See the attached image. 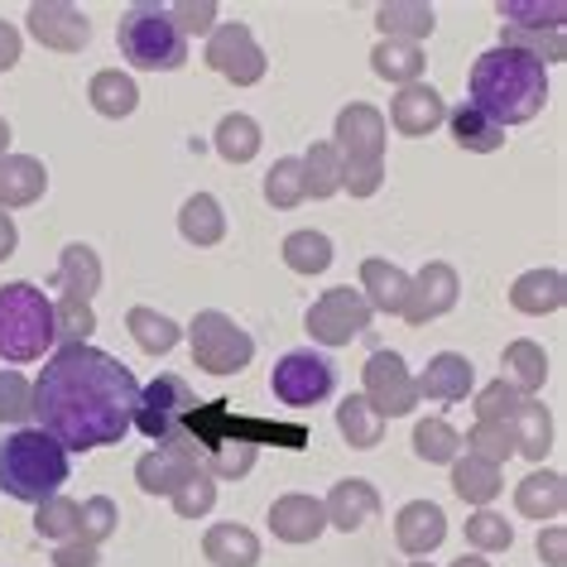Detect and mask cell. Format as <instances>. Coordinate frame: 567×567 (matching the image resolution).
<instances>
[{"instance_id": "cell-56", "label": "cell", "mask_w": 567, "mask_h": 567, "mask_svg": "<svg viewBox=\"0 0 567 567\" xmlns=\"http://www.w3.org/2000/svg\"><path fill=\"white\" fill-rule=\"evenodd\" d=\"M16 63H20V34H16V24L0 20V73L16 68Z\"/></svg>"}, {"instance_id": "cell-7", "label": "cell", "mask_w": 567, "mask_h": 567, "mask_svg": "<svg viewBox=\"0 0 567 567\" xmlns=\"http://www.w3.org/2000/svg\"><path fill=\"white\" fill-rule=\"evenodd\" d=\"M193 409H197V394L188 390V380L183 375H154L150 385L140 390V400H135L131 429L154 437V443H164V437H174L183 423H188Z\"/></svg>"}, {"instance_id": "cell-11", "label": "cell", "mask_w": 567, "mask_h": 567, "mask_svg": "<svg viewBox=\"0 0 567 567\" xmlns=\"http://www.w3.org/2000/svg\"><path fill=\"white\" fill-rule=\"evenodd\" d=\"M207 68L212 73H221L226 82H236V87H255V82L265 78V49L255 44L250 24H217V30L207 34Z\"/></svg>"}, {"instance_id": "cell-32", "label": "cell", "mask_w": 567, "mask_h": 567, "mask_svg": "<svg viewBox=\"0 0 567 567\" xmlns=\"http://www.w3.org/2000/svg\"><path fill=\"white\" fill-rule=\"evenodd\" d=\"M443 125L452 131V140H457V150H466V154H495V150L505 145V131H501L495 121L481 116V111H476L472 102L452 106Z\"/></svg>"}, {"instance_id": "cell-16", "label": "cell", "mask_w": 567, "mask_h": 567, "mask_svg": "<svg viewBox=\"0 0 567 567\" xmlns=\"http://www.w3.org/2000/svg\"><path fill=\"white\" fill-rule=\"evenodd\" d=\"M447 121V102L437 96V87H429V82H409V87L394 92L390 102V125L409 140H423L433 135L437 125Z\"/></svg>"}, {"instance_id": "cell-36", "label": "cell", "mask_w": 567, "mask_h": 567, "mask_svg": "<svg viewBox=\"0 0 567 567\" xmlns=\"http://www.w3.org/2000/svg\"><path fill=\"white\" fill-rule=\"evenodd\" d=\"M299 159H303V193L313 197V203L342 193V154H337L332 140H318V145L308 154H299Z\"/></svg>"}, {"instance_id": "cell-47", "label": "cell", "mask_w": 567, "mask_h": 567, "mask_svg": "<svg viewBox=\"0 0 567 567\" xmlns=\"http://www.w3.org/2000/svg\"><path fill=\"white\" fill-rule=\"evenodd\" d=\"M34 419V385L20 371H0V423L20 429Z\"/></svg>"}, {"instance_id": "cell-52", "label": "cell", "mask_w": 567, "mask_h": 567, "mask_svg": "<svg viewBox=\"0 0 567 567\" xmlns=\"http://www.w3.org/2000/svg\"><path fill=\"white\" fill-rule=\"evenodd\" d=\"M168 20H174V30L188 39V34H212L217 30V6L212 0H178V6H168Z\"/></svg>"}, {"instance_id": "cell-3", "label": "cell", "mask_w": 567, "mask_h": 567, "mask_svg": "<svg viewBox=\"0 0 567 567\" xmlns=\"http://www.w3.org/2000/svg\"><path fill=\"white\" fill-rule=\"evenodd\" d=\"M68 481V452L39 429H16L0 437V491L10 501L44 505Z\"/></svg>"}, {"instance_id": "cell-26", "label": "cell", "mask_w": 567, "mask_h": 567, "mask_svg": "<svg viewBox=\"0 0 567 567\" xmlns=\"http://www.w3.org/2000/svg\"><path fill=\"white\" fill-rule=\"evenodd\" d=\"M515 509L524 519H558L567 509V481L558 472H529L515 486Z\"/></svg>"}, {"instance_id": "cell-60", "label": "cell", "mask_w": 567, "mask_h": 567, "mask_svg": "<svg viewBox=\"0 0 567 567\" xmlns=\"http://www.w3.org/2000/svg\"><path fill=\"white\" fill-rule=\"evenodd\" d=\"M409 567H433V563H429V558H419V563H409Z\"/></svg>"}, {"instance_id": "cell-43", "label": "cell", "mask_w": 567, "mask_h": 567, "mask_svg": "<svg viewBox=\"0 0 567 567\" xmlns=\"http://www.w3.org/2000/svg\"><path fill=\"white\" fill-rule=\"evenodd\" d=\"M92 332H96L92 303H82V299H59V303H53V347H59V351L87 347Z\"/></svg>"}, {"instance_id": "cell-27", "label": "cell", "mask_w": 567, "mask_h": 567, "mask_svg": "<svg viewBox=\"0 0 567 567\" xmlns=\"http://www.w3.org/2000/svg\"><path fill=\"white\" fill-rule=\"evenodd\" d=\"M433 6H423V0H390V6L375 10V30L385 39H400V44H423V39L433 34Z\"/></svg>"}, {"instance_id": "cell-20", "label": "cell", "mask_w": 567, "mask_h": 567, "mask_svg": "<svg viewBox=\"0 0 567 567\" xmlns=\"http://www.w3.org/2000/svg\"><path fill=\"white\" fill-rule=\"evenodd\" d=\"M322 515H328L332 529L357 534L365 519L380 515V491L371 486V481H361V476H347V481H337V486L328 491V501H322Z\"/></svg>"}, {"instance_id": "cell-31", "label": "cell", "mask_w": 567, "mask_h": 567, "mask_svg": "<svg viewBox=\"0 0 567 567\" xmlns=\"http://www.w3.org/2000/svg\"><path fill=\"white\" fill-rule=\"evenodd\" d=\"M87 102H92L96 116L125 121V116H131V111L140 106V87H135L131 73H121V68H102V73L87 82Z\"/></svg>"}, {"instance_id": "cell-35", "label": "cell", "mask_w": 567, "mask_h": 567, "mask_svg": "<svg viewBox=\"0 0 567 567\" xmlns=\"http://www.w3.org/2000/svg\"><path fill=\"white\" fill-rule=\"evenodd\" d=\"M509 429H515V452L524 462H544L553 452V414L538 400H524Z\"/></svg>"}, {"instance_id": "cell-48", "label": "cell", "mask_w": 567, "mask_h": 567, "mask_svg": "<svg viewBox=\"0 0 567 567\" xmlns=\"http://www.w3.org/2000/svg\"><path fill=\"white\" fill-rule=\"evenodd\" d=\"M466 452L501 466L505 457H515V429H509V423H476V429L466 433Z\"/></svg>"}, {"instance_id": "cell-28", "label": "cell", "mask_w": 567, "mask_h": 567, "mask_svg": "<svg viewBox=\"0 0 567 567\" xmlns=\"http://www.w3.org/2000/svg\"><path fill=\"white\" fill-rule=\"evenodd\" d=\"M203 553L212 567H255L260 563V538L246 524H212L203 534Z\"/></svg>"}, {"instance_id": "cell-17", "label": "cell", "mask_w": 567, "mask_h": 567, "mask_svg": "<svg viewBox=\"0 0 567 567\" xmlns=\"http://www.w3.org/2000/svg\"><path fill=\"white\" fill-rule=\"evenodd\" d=\"M419 385V400H433V404H462L466 394L476 390V371L462 351H437V357L423 365L414 375Z\"/></svg>"}, {"instance_id": "cell-40", "label": "cell", "mask_w": 567, "mask_h": 567, "mask_svg": "<svg viewBox=\"0 0 567 567\" xmlns=\"http://www.w3.org/2000/svg\"><path fill=\"white\" fill-rule=\"evenodd\" d=\"M337 429H342V443L347 447H375L380 437H385V419L375 414L371 404L361 400V394H347L342 404H337Z\"/></svg>"}, {"instance_id": "cell-39", "label": "cell", "mask_w": 567, "mask_h": 567, "mask_svg": "<svg viewBox=\"0 0 567 567\" xmlns=\"http://www.w3.org/2000/svg\"><path fill=\"white\" fill-rule=\"evenodd\" d=\"M423 63H429V59H423V44H400V39H385V44L371 49L375 78L400 82V87H409V82L423 78Z\"/></svg>"}, {"instance_id": "cell-8", "label": "cell", "mask_w": 567, "mask_h": 567, "mask_svg": "<svg viewBox=\"0 0 567 567\" xmlns=\"http://www.w3.org/2000/svg\"><path fill=\"white\" fill-rule=\"evenodd\" d=\"M361 400L371 404L380 419H404L419 409V385H414V375H409L400 351H390V347L371 351L365 375H361Z\"/></svg>"}, {"instance_id": "cell-30", "label": "cell", "mask_w": 567, "mask_h": 567, "mask_svg": "<svg viewBox=\"0 0 567 567\" xmlns=\"http://www.w3.org/2000/svg\"><path fill=\"white\" fill-rule=\"evenodd\" d=\"M178 236L188 240V246H221L226 236V212L212 193H193L188 203L178 207Z\"/></svg>"}, {"instance_id": "cell-33", "label": "cell", "mask_w": 567, "mask_h": 567, "mask_svg": "<svg viewBox=\"0 0 567 567\" xmlns=\"http://www.w3.org/2000/svg\"><path fill=\"white\" fill-rule=\"evenodd\" d=\"M452 491H457L466 505L486 509L495 495L505 491V476H501V466H491V462H481V457L466 452V457L452 462Z\"/></svg>"}, {"instance_id": "cell-53", "label": "cell", "mask_w": 567, "mask_h": 567, "mask_svg": "<svg viewBox=\"0 0 567 567\" xmlns=\"http://www.w3.org/2000/svg\"><path fill=\"white\" fill-rule=\"evenodd\" d=\"M385 183V159H342V193L375 197Z\"/></svg>"}, {"instance_id": "cell-1", "label": "cell", "mask_w": 567, "mask_h": 567, "mask_svg": "<svg viewBox=\"0 0 567 567\" xmlns=\"http://www.w3.org/2000/svg\"><path fill=\"white\" fill-rule=\"evenodd\" d=\"M140 380L96 347L53 351L34 380V423L63 452L111 447L131 433Z\"/></svg>"}, {"instance_id": "cell-25", "label": "cell", "mask_w": 567, "mask_h": 567, "mask_svg": "<svg viewBox=\"0 0 567 567\" xmlns=\"http://www.w3.org/2000/svg\"><path fill=\"white\" fill-rule=\"evenodd\" d=\"M501 380L519 394V400H534V390H544V380H548L544 347L529 342V337H515V342L505 347V357H501Z\"/></svg>"}, {"instance_id": "cell-55", "label": "cell", "mask_w": 567, "mask_h": 567, "mask_svg": "<svg viewBox=\"0 0 567 567\" xmlns=\"http://www.w3.org/2000/svg\"><path fill=\"white\" fill-rule=\"evenodd\" d=\"M538 558L548 567H563L567 563V529L563 524H548V529H538Z\"/></svg>"}, {"instance_id": "cell-15", "label": "cell", "mask_w": 567, "mask_h": 567, "mask_svg": "<svg viewBox=\"0 0 567 567\" xmlns=\"http://www.w3.org/2000/svg\"><path fill=\"white\" fill-rule=\"evenodd\" d=\"M332 145L342 159H385V116L371 102H351L332 121Z\"/></svg>"}, {"instance_id": "cell-50", "label": "cell", "mask_w": 567, "mask_h": 567, "mask_svg": "<svg viewBox=\"0 0 567 567\" xmlns=\"http://www.w3.org/2000/svg\"><path fill=\"white\" fill-rule=\"evenodd\" d=\"M168 501H174L178 519H197V515H207V509L217 505V481H212L207 472H193L174 495H168Z\"/></svg>"}, {"instance_id": "cell-9", "label": "cell", "mask_w": 567, "mask_h": 567, "mask_svg": "<svg viewBox=\"0 0 567 567\" xmlns=\"http://www.w3.org/2000/svg\"><path fill=\"white\" fill-rule=\"evenodd\" d=\"M193 472H203V447H197V437L188 429L154 443L145 457L135 462V481L145 495H174Z\"/></svg>"}, {"instance_id": "cell-19", "label": "cell", "mask_w": 567, "mask_h": 567, "mask_svg": "<svg viewBox=\"0 0 567 567\" xmlns=\"http://www.w3.org/2000/svg\"><path fill=\"white\" fill-rule=\"evenodd\" d=\"M447 538V515H443V505H433V501H409L400 515H394V544H400L409 558H429V553L437 548Z\"/></svg>"}, {"instance_id": "cell-41", "label": "cell", "mask_w": 567, "mask_h": 567, "mask_svg": "<svg viewBox=\"0 0 567 567\" xmlns=\"http://www.w3.org/2000/svg\"><path fill=\"white\" fill-rule=\"evenodd\" d=\"M409 443H414V457L429 462V466H443V462H457L462 457V433L452 429L447 419H419Z\"/></svg>"}, {"instance_id": "cell-44", "label": "cell", "mask_w": 567, "mask_h": 567, "mask_svg": "<svg viewBox=\"0 0 567 567\" xmlns=\"http://www.w3.org/2000/svg\"><path fill=\"white\" fill-rule=\"evenodd\" d=\"M466 544H472V553H481V558H486V553H505L509 544H515V524H509L501 509H476L472 519H466Z\"/></svg>"}, {"instance_id": "cell-14", "label": "cell", "mask_w": 567, "mask_h": 567, "mask_svg": "<svg viewBox=\"0 0 567 567\" xmlns=\"http://www.w3.org/2000/svg\"><path fill=\"white\" fill-rule=\"evenodd\" d=\"M24 24H30V34L53 53H82L92 39V20L82 16L78 6H68V0H39V6H30Z\"/></svg>"}, {"instance_id": "cell-29", "label": "cell", "mask_w": 567, "mask_h": 567, "mask_svg": "<svg viewBox=\"0 0 567 567\" xmlns=\"http://www.w3.org/2000/svg\"><path fill=\"white\" fill-rule=\"evenodd\" d=\"M255 447L250 437H236V433H212L207 443H203V472L212 481H240V476H250V466H255Z\"/></svg>"}, {"instance_id": "cell-45", "label": "cell", "mask_w": 567, "mask_h": 567, "mask_svg": "<svg viewBox=\"0 0 567 567\" xmlns=\"http://www.w3.org/2000/svg\"><path fill=\"white\" fill-rule=\"evenodd\" d=\"M265 203L279 207V212L308 203V193H303V159H279L275 168H269V174H265Z\"/></svg>"}, {"instance_id": "cell-38", "label": "cell", "mask_w": 567, "mask_h": 567, "mask_svg": "<svg viewBox=\"0 0 567 567\" xmlns=\"http://www.w3.org/2000/svg\"><path fill=\"white\" fill-rule=\"evenodd\" d=\"M284 265L293 269V275H322V269L332 265V236L313 231V226H299V231L284 236Z\"/></svg>"}, {"instance_id": "cell-23", "label": "cell", "mask_w": 567, "mask_h": 567, "mask_svg": "<svg viewBox=\"0 0 567 567\" xmlns=\"http://www.w3.org/2000/svg\"><path fill=\"white\" fill-rule=\"evenodd\" d=\"M361 299L371 303V313H400L404 318V303H409V275L394 260H361Z\"/></svg>"}, {"instance_id": "cell-13", "label": "cell", "mask_w": 567, "mask_h": 567, "mask_svg": "<svg viewBox=\"0 0 567 567\" xmlns=\"http://www.w3.org/2000/svg\"><path fill=\"white\" fill-rule=\"evenodd\" d=\"M457 293H462V279L447 260H429L419 275H409V303H404V322L409 328H423V322L443 318L457 308Z\"/></svg>"}, {"instance_id": "cell-5", "label": "cell", "mask_w": 567, "mask_h": 567, "mask_svg": "<svg viewBox=\"0 0 567 567\" xmlns=\"http://www.w3.org/2000/svg\"><path fill=\"white\" fill-rule=\"evenodd\" d=\"M116 39H121V53L140 73H174V68L188 63V39L174 30L168 10L150 6V0L125 10L116 24Z\"/></svg>"}, {"instance_id": "cell-54", "label": "cell", "mask_w": 567, "mask_h": 567, "mask_svg": "<svg viewBox=\"0 0 567 567\" xmlns=\"http://www.w3.org/2000/svg\"><path fill=\"white\" fill-rule=\"evenodd\" d=\"M102 558V548L87 544V538H63V544H53V567H96Z\"/></svg>"}, {"instance_id": "cell-49", "label": "cell", "mask_w": 567, "mask_h": 567, "mask_svg": "<svg viewBox=\"0 0 567 567\" xmlns=\"http://www.w3.org/2000/svg\"><path fill=\"white\" fill-rule=\"evenodd\" d=\"M111 534H116V501H111V495L78 501V538H87V544L102 548Z\"/></svg>"}, {"instance_id": "cell-59", "label": "cell", "mask_w": 567, "mask_h": 567, "mask_svg": "<svg viewBox=\"0 0 567 567\" xmlns=\"http://www.w3.org/2000/svg\"><path fill=\"white\" fill-rule=\"evenodd\" d=\"M6 145H10V125L0 121V154H6Z\"/></svg>"}, {"instance_id": "cell-12", "label": "cell", "mask_w": 567, "mask_h": 567, "mask_svg": "<svg viewBox=\"0 0 567 567\" xmlns=\"http://www.w3.org/2000/svg\"><path fill=\"white\" fill-rule=\"evenodd\" d=\"M269 385H275V394L289 409H308V404H322L337 390V371L318 351H289V357H279Z\"/></svg>"}, {"instance_id": "cell-22", "label": "cell", "mask_w": 567, "mask_h": 567, "mask_svg": "<svg viewBox=\"0 0 567 567\" xmlns=\"http://www.w3.org/2000/svg\"><path fill=\"white\" fill-rule=\"evenodd\" d=\"M53 289H59L63 299L92 303V299H96V289H102V255H96L92 246H82V240L63 246L59 269H53Z\"/></svg>"}, {"instance_id": "cell-10", "label": "cell", "mask_w": 567, "mask_h": 567, "mask_svg": "<svg viewBox=\"0 0 567 567\" xmlns=\"http://www.w3.org/2000/svg\"><path fill=\"white\" fill-rule=\"evenodd\" d=\"M371 303L361 299V289H328L322 299L308 308V318H303V328L308 337H313L318 347H347L351 337H361L365 328H371Z\"/></svg>"}, {"instance_id": "cell-4", "label": "cell", "mask_w": 567, "mask_h": 567, "mask_svg": "<svg viewBox=\"0 0 567 567\" xmlns=\"http://www.w3.org/2000/svg\"><path fill=\"white\" fill-rule=\"evenodd\" d=\"M53 347V303L34 284L0 289V361H39Z\"/></svg>"}, {"instance_id": "cell-34", "label": "cell", "mask_w": 567, "mask_h": 567, "mask_svg": "<svg viewBox=\"0 0 567 567\" xmlns=\"http://www.w3.org/2000/svg\"><path fill=\"white\" fill-rule=\"evenodd\" d=\"M125 328H131L135 337V347L140 351H150V357H164V351H174L183 342V328L168 313H159V308H145V303H135L131 313H125Z\"/></svg>"}, {"instance_id": "cell-6", "label": "cell", "mask_w": 567, "mask_h": 567, "mask_svg": "<svg viewBox=\"0 0 567 567\" xmlns=\"http://www.w3.org/2000/svg\"><path fill=\"white\" fill-rule=\"evenodd\" d=\"M188 347H193V361L203 365L207 375H236V371H246V365L255 361L250 332L236 328V322L226 313H217V308H207V313L193 318Z\"/></svg>"}, {"instance_id": "cell-21", "label": "cell", "mask_w": 567, "mask_h": 567, "mask_svg": "<svg viewBox=\"0 0 567 567\" xmlns=\"http://www.w3.org/2000/svg\"><path fill=\"white\" fill-rule=\"evenodd\" d=\"M49 193V174L34 154H0V212L34 207Z\"/></svg>"}, {"instance_id": "cell-18", "label": "cell", "mask_w": 567, "mask_h": 567, "mask_svg": "<svg viewBox=\"0 0 567 567\" xmlns=\"http://www.w3.org/2000/svg\"><path fill=\"white\" fill-rule=\"evenodd\" d=\"M269 529H275L279 544H318V534L328 529V515H322L318 495L289 491L269 505Z\"/></svg>"}, {"instance_id": "cell-58", "label": "cell", "mask_w": 567, "mask_h": 567, "mask_svg": "<svg viewBox=\"0 0 567 567\" xmlns=\"http://www.w3.org/2000/svg\"><path fill=\"white\" fill-rule=\"evenodd\" d=\"M452 567H491L486 558H481V553H462V558L457 563H452Z\"/></svg>"}, {"instance_id": "cell-2", "label": "cell", "mask_w": 567, "mask_h": 567, "mask_svg": "<svg viewBox=\"0 0 567 567\" xmlns=\"http://www.w3.org/2000/svg\"><path fill=\"white\" fill-rule=\"evenodd\" d=\"M466 87H472V106L481 116L505 131V125L534 121L548 106V68L529 59V53L501 44V49H486L472 63V82Z\"/></svg>"}, {"instance_id": "cell-42", "label": "cell", "mask_w": 567, "mask_h": 567, "mask_svg": "<svg viewBox=\"0 0 567 567\" xmlns=\"http://www.w3.org/2000/svg\"><path fill=\"white\" fill-rule=\"evenodd\" d=\"M567 6L563 0H505L501 6V24L519 34H538V30H563Z\"/></svg>"}, {"instance_id": "cell-24", "label": "cell", "mask_w": 567, "mask_h": 567, "mask_svg": "<svg viewBox=\"0 0 567 567\" xmlns=\"http://www.w3.org/2000/svg\"><path fill=\"white\" fill-rule=\"evenodd\" d=\"M563 299H567L563 269H529V275H519L509 284V308H515V313H529V318L558 313Z\"/></svg>"}, {"instance_id": "cell-37", "label": "cell", "mask_w": 567, "mask_h": 567, "mask_svg": "<svg viewBox=\"0 0 567 567\" xmlns=\"http://www.w3.org/2000/svg\"><path fill=\"white\" fill-rule=\"evenodd\" d=\"M212 145H217V154L226 164H250L255 154H260V121L246 116V111H231V116L217 121Z\"/></svg>"}, {"instance_id": "cell-51", "label": "cell", "mask_w": 567, "mask_h": 567, "mask_svg": "<svg viewBox=\"0 0 567 567\" xmlns=\"http://www.w3.org/2000/svg\"><path fill=\"white\" fill-rule=\"evenodd\" d=\"M519 394L505 385V380H491L486 390H476V423H509L519 414Z\"/></svg>"}, {"instance_id": "cell-46", "label": "cell", "mask_w": 567, "mask_h": 567, "mask_svg": "<svg viewBox=\"0 0 567 567\" xmlns=\"http://www.w3.org/2000/svg\"><path fill=\"white\" fill-rule=\"evenodd\" d=\"M34 534L49 538V544L73 538L78 534V501H68V495H49V501L34 509Z\"/></svg>"}, {"instance_id": "cell-57", "label": "cell", "mask_w": 567, "mask_h": 567, "mask_svg": "<svg viewBox=\"0 0 567 567\" xmlns=\"http://www.w3.org/2000/svg\"><path fill=\"white\" fill-rule=\"evenodd\" d=\"M20 246V231H16V221H10V212H0V260H10Z\"/></svg>"}]
</instances>
